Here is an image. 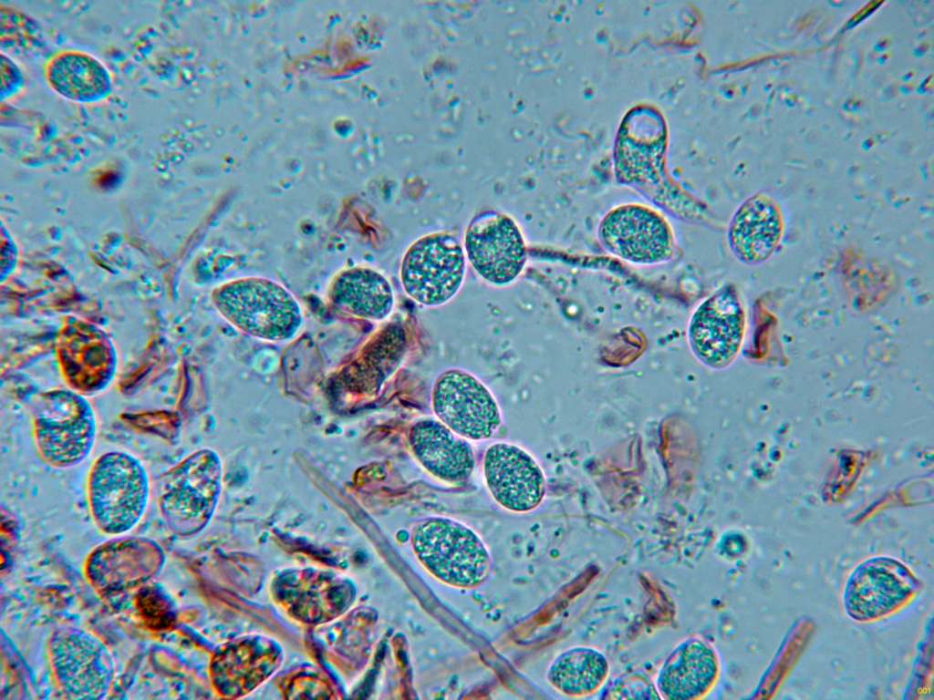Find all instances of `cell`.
Returning <instances> with one entry per match:
<instances>
[{
    "instance_id": "obj_1",
    "label": "cell",
    "mask_w": 934,
    "mask_h": 700,
    "mask_svg": "<svg viewBox=\"0 0 934 700\" xmlns=\"http://www.w3.org/2000/svg\"><path fill=\"white\" fill-rule=\"evenodd\" d=\"M221 315L243 333L270 342L294 337L303 324L296 296L276 281L244 276L227 281L213 292Z\"/></svg>"
},
{
    "instance_id": "obj_2",
    "label": "cell",
    "mask_w": 934,
    "mask_h": 700,
    "mask_svg": "<svg viewBox=\"0 0 934 700\" xmlns=\"http://www.w3.org/2000/svg\"><path fill=\"white\" fill-rule=\"evenodd\" d=\"M32 427L38 456L54 468L82 463L96 439L93 407L85 396L70 388L40 394L34 404Z\"/></svg>"
},
{
    "instance_id": "obj_3",
    "label": "cell",
    "mask_w": 934,
    "mask_h": 700,
    "mask_svg": "<svg viewBox=\"0 0 934 700\" xmlns=\"http://www.w3.org/2000/svg\"><path fill=\"white\" fill-rule=\"evenodd\" d=\"M150 490L148 472L136 457L125 451L100 455L91 465L87 480L94 523L109 535L130 530L145 512Z\"/></svg>"
},
{
    "instance_id": "obj_4",
    "label": "cell",
    "mask_w": 934,
    "mask_h": 700,
    "mask_svg": "<svg viewBox=\"0 0 934 700\" xmlns=\"http://www.w3.org/2000/svg\"><path fill=\"white\" fill-rule=\"evenodd\" d=\"M410 544L420 563L436 578L460 588L482 585L491 559L481 538L466 525L446 517H429L410 530Z\"/></svg>"
},
{
    "instance_id": "obj_5",
    "label": "cell",
    "mask_w": 934,
    "mask_h": 700,
    "mask_svg": "<svg viewBox=\"0 0 934 700\" xmlns=\"http://www.w3.org/2000/svg\"><path fill=\"white\" fill-rule=\"evenodd\" d=\"M222 465L211 449L187 456L155 481L160 511L178 534L201 530L210 519L221 488Z\"/></svg>"
},
{
    "instance_id": "obj_6",
    "label": "cell",
    "mask_w": 934,
    "mask_h": 700,
    "mask_svg": "<svg viewBox=\"0 0 934 700\" xmlns=\"http://www.w3.org/2000/svg\"><path fill=\"white\" fill-rule=\"evenodd\" d=\"M463 244L441 231L414 241L403 254L400 277L405 293L426 307L441 306L461 290L466 274Z\"/></svg>"
},
{
    "instance_id": "obj_7",
    "label": "cell",
    "mask_w": 934,
    "mask_h": 700,
    "mask_svg": "<svg viewBox=\"0 0 934 700\" xmlns=\"http://www.w3.org/2000/svg\"><path fill=\"white\" fill-rule=\"evenodd\" d=\"M597 236L608 253L637 265L666 263L677 251L669 221L639 203H625L609 210L597 226Z\"/></svg>"
},
{
    "instance_id": "obj_8",
    "label": "cell",
    "mask_w": 934,
    "mask_h": 700,
    "mask_svg": "<svg viewBox=\"0 0 934 700\" xmlns=\"http://www.w3.org/2000/svg\"><path fill=\"white\" fill-rule=\"evenodd\" d=\"M47 655L53 674L69 698L100 699L114 677V663L106 645L92 633L62 628L50 636Z\"/></svg>"
},
{
    "instance_id": "obj_9",
    "label": "cell",
    "mask_w": 934,
    "mask_h": 700,
    "mask_svg": "<svg viewBox=\"0 0 934 700\" xmlns=\"http://www.w3.org/2000/svg\"><path fill=\"white\" fill-rule=\"evenodd\" d=\"M431 403L437 418L468 440L488 439L502 424L500 407L493 393L478 377L462 368L445 369L436 377Z\"/></svg>"
},
{
    "instance_id": "obj_10",
    "label": "cell",
    "mask_w": 934,
    "mask_h": 700,
    "mask_svg": "<svg viewBox=\"0 0 934 700\" xmlns=\"http://www.w3.org/2000/svg\"><path fill=\"white\" fill-rule=\"evenodd\" d=\"M462 244L477 275L496 287L514 283L527 262V247L520 227L513 218L499 211L476 215L465 230Z\"/></svg>"
},
{
    "instance_id": "obj_11",
    "label": "cell",
    "mask_w": 934,
    "mask_h": 700,
    "mask_svg": "<svg viewBox=\"0 0 934 700\" xmlns=\"http://www.w3.org/2000/svg\"><path fill=\"white\" fill-rule=\"evenodd\" d=\"M744 331L745 313L738 291L727 283L695 308L687 337L691 353L700 364L721 370L736 359Z\"/></svg>"
},
{
    "instance_id": "obj_12",
    "label": "cell",
    "mask_w": 934,
    "mask_h": 700,
    "mask_svg": "<svg viewBox=\"0 0 934 700\" xmlns=\"http://www.w3.org/2000/svg\"><path fill=\"white\" fill-rule=\"evenodd\" d=\"M918 583L911 570L900 561L888 557L869 559L848 580L846 610L856 621L878 620L908 603L916 593Z\"/></svg>"
},
{
    "instance_id": "obj_13",
    "label": "cell",
    "mask_w": 934,
    "mask_h": 700,
    "mask_svg": "<svg viewBox=\"0 0 934 700\" xmlns=\"http://www.w3.org/2000/svg\"><path fill=\"white\" fill-rule=\"evenodd\" d=\"M164 553L158 543L142 537L107 541L88 557L85 572L101 594H116L150 581L161 568Z\"/></svg>"
},
{
    "instance_id": "obj_14",
    "label": "cell",
    "mask_w": 934,
    "mask_h": 700,
    "mask_svg": "<svg viewBox=\"0 0 934 700\" xmlns=\"http://www.w3.org/2000/svg\"><path fill=\"white\" fill-rule=\"evenodd\" d=\"M483 469L493 499L504 509L527 512L537 508L545 493L544 471L521 447L496 442L484 452Z\"/></svg>"
},
{
    "instance_id": "obj_15",
    "label": "cell",
    "mask_w": 934,
    "mask_h": 700,
    "mask_svg": "<svg viewBox=\"0 0 934 700\" xmlns=\"http://www.w3.org/2000/svg\"><path fill=\"white\" fill-rule=\"evenodd\" d=\"M57 355L69 388L92 396L106 390L116 373V355L109 340L99 331L75 326L65 329Z\"/></svg>"
},
{
    "instance_id": "obj_16",
    "label": "cell",
    "mask_w": 934,
    "mask_h": 700,
    "mask_svg": "<svg viewBox=\"0 0 934 700\" xmlns=\"http://www.w3.org/2000/svg\"><path fill=\"white\" fill-rule=\"evenodd\" d=\"M409 447L417 461L431 475L447 483L466 481L475 467V455L468 439L439 419L416 420L408 431Z\"/></svg>"
},
{
    "instance_id": "obj_17",
    "label": "cell",
    "mask_w": 934,
    "mask_h": 700,
    "mask_svg": "<svg viewBox=\"0 0 934 700\" xmlns=\"http://www.w3.org/2000/svg\"><path fill=\"white\" fill-rule=\"evenodd\" d=\"M784 232L778 204L770 197L756 194L746 200L732 215L727 232L733 255L746 264L766 261L777 249Z\"/></svg>"
},
{
    "instance_id": "obj_18",
    "label": "cell",
    "mask_w": 934,
    "mask_h": 700,
    "mask_svg": "<svg viewBox=\"0 0 934 700\" xmlns=\"http://www.w3.org/2000/svg\"><path fill=\"white\" fill-rule=\"evenodd\" d=\"M719 659L713 647L699 638L679 643L665 660L657 678L659 695L669 700H693L714 685Z\"/></svg>"
},
{
    "instance_id": "obj_19",
    "label": "cell",
    "mask_w": 934,
    "mask_h": 700,
    "mask_svg": "<svg viewBox=\"0 0 934 700\" xmlns=\"http://www.w3.org/2000/svg\"><path fill=\"white\" fill-rule=\"evenodd\" d=\"M328 299L341 313L369 321H381L392 313L394 292L379 271L364 266L337 273L328 288Z\"/></svg>"
},
{
    "instance_id": "obj_20",
    "label": "cell",
    "mask_w": 934,
    "mask_h": 700,
    "mask_svg": "<svg viewBox=\"0 0 934 700\" xmlns=\"http://www.w3.org/2000/svg\"><path fill=\"white\" fill-rule=\"evenodd\" d=\"M47 76L57 93L76 101L97 100L110 88L109 76L102 64L80 52H66L53 58Z\"/></svg>"
},
{
    "instance_id": "obj_21",
    "label": "cell",
    "mask_w": 934,
    "mask_h": 700,
    "mask_svg": "<svg viewBox=\"0 0 934 700\" xmlns=\"http://www.w3.org/2000/svg\"><path fill=\"white\" fill-rule=\"evenodd\" d=\"M608 674L606 657L597 650L577 646L560 654L547 671V680L569 696H586L597 692Z\"/></svg>"
},
{
    "instance_id": "obj_22",
    "label": "cell",
    "mask_w": 934,
    "mask_h": 700,
    "mask_svg": "<svg viewBox=\"0 0 934 700\" xmlns=\"http://www.w3.org/2000/svg\"><path fill=\"white\" fill-rule=\"evenodd\" d=\"M135 605L144 624L153 631L171 628L175 612L171 600L158 586H142L135 598Z\"/></svg>"
},
{
    "instance_id": "obj_23",
    "label": "cell",
    "mask_w": 934,
    "mask_h": 700,
    "mask_svg": "<svg viewBox=\"0 0 934 700\" xmlns=\"http://www.w3.org/2000/svg\"><path fill=\"white\" fill-rule=\"evenodd\" d=\"M607 698H660L650 680L644 675L632 674L623 675L611 685L607 692Z\"/></svg>"
}]
</instances>
